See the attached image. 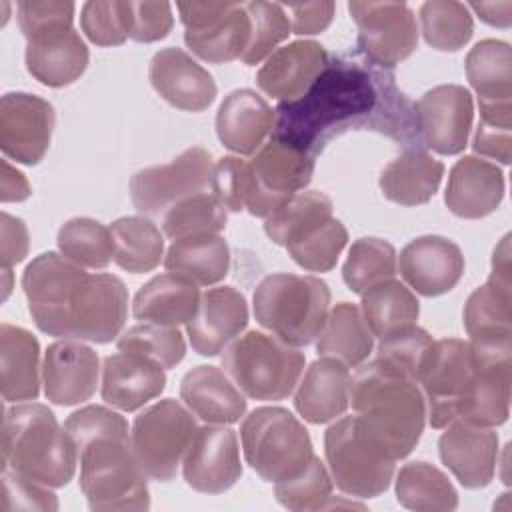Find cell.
<instances>
[{"mask_svg":"<svg viewBox=\"0 0 512 512\" xmlns=\"http://www.w3.org/2000/svg\"><path fill=\"white\" fill-rule=\"evenodd\" d=\"M272 138L316 158L324 146L350 130L378 132L404 150L422 148L416 102L398 86L394 72L366 60L358 50L328 54L306 94L274 108Z\"/></svg>","mask_w":512,"mask_h":512,"instance_id":"6da1fadb","label":"cell"},{"mask_svg":"<svg viewBox=\"0 0 512 512\" xmlns=\"http://www.w3.org/2000/svg\"><path fill=\"white\" fill-rule=\"evenodd\" d=\"M36 328L62 340L108 344L128 316V290L114 274H90L64 254L44 252L22 274Z\"/></svg>","mask_w":512,"mask_h":512,"instance_id":"7a4b0ae2","label":"cell"},{"mask_svg":"<svg viewBox=\"0 0 512 512\" xmlns=\"http://www.w3.org/2000/svg\"><path fill=\"white\" fill-rule=\"evenodd\" d=\"M80 460L90 510H148L150 490L130 442L128 422L104 406H84L64 422Z\"/></svg>","mask_w":512,"mask_h":512,"instance_id":"3957f363","label":"cell"},{"mask_svg":"<svg viewBox=\"0 0 512 512\" xmlns=\"http://www.w3.org/2000/svg\"><path fill=\"white\" fill-rule=\"evenodd\" d=\"M348 402L396 460L416 448L426 424V400L406 372L376 356L350 378Z\"/></svg>","mask_w":512,"mask_h":512,"instance_id":"277c9868","label":"cell"},{"mask_svg":"<svg viewBox=\"0 0 512 512\" xmlns=\"http://www.w3.org/2000/svg\"><path fill=\"white\" fill-rule=\"evenodd\" d=\"M76 464L78 450L48 406L24 402L4 410L2 470L62 488L74 478Z\"/></svg>","mask_w":512,"mask_h":512,"instance_id":"5b68a950","label":"cell"},{"mask_svg":"<svg viewBox=\"0 0 512 512\" xmlns=\"http://www.w3.org/2000/svg\"><path fill=\"white\" fill-rule=\"evenodd\" d=\"M18 26L26 38V70L40 84L62 88L76 82L90 60L82 36L74 30V2L22 0Z\"/></svg>","mask_w":512,"mask_h":512,"instance_id":"8992f818","label":"cell"},{"mask_svg":"<svg viewBox=\"0 0 512 512\" xmlns=\"http://www.w3.org/2000/svg\"><path fill=\"white\" fill-rule=\"evenodd\" d=\"M256 322L290 346L312 344L328 318L330 288L316 276L278 272L262 278L252 296Z\"/></svg>","mask_w":512,"mask_h":512,"instance_id":"52a82bcc","label":"cell"},{"mask_svg":"<svg viewBox=\"0 0 512 512\" xmlns=\"http://www.w3.org/2000/svg\"><path fill=\"white\" fill-rule=\"evenodd\" d=\"M332 482L354 498H376L390 488L396 456L358 414L336 420L324 434Z\"/></svg>","mask_w":512,"mask_h":512,"instance_id":"ba28073f","label":"cell"},{"mask_svg":"<svg viewBox=\"0 0 512 512\" xmlns=\"http://www.w3.org/2000/svg\"><path fill=\"white\" fill-rule=\"evenodd\" d=\"M304 354L276 336L250 330L222 354V368L240 392L252 400L288 398L304 372Z\"/></svg>","mask_w":512,"mask_h":512,"instance_id":"9c48e42d","label":"cell"},{"mask_svg":"<svg viewBox=\"0 0 512 512\" xmlns=\"http://www.w3.org/2000/svg\"><path fill=\"white\" fill-rule=\"evenodd\" d=\"M244 458L266 482L300 474L314 458L306 426L282 406L254 408L240 426Z\"/></svg>","mask_w":512,"mask_h":512,"instance_id":"30bf717a","label":"cell"},{"mask_svg":"<svg viewBox=\"0 0 512 512\" xmlns=\"http://www.w3.org/2000/svg\"><path fill=\"white\" fill-rule=\"evenodd\" d=\"M198 430L196 418L174 398L144 408L132 422V452L144 474L170 482Z\"/></svg>","mask_w":512,"mask_h":512,"instance_id":"8fae6325","label":"cell"},{"mask_svg":"<svg viewBox=\"0 0 512 512\" xmlns=\"http://www.w3.org/2000/svg\"><path fill=\"white\" fill-rule=\"evenodd\" d=\"M474 372L476 366L468 342L442 338L430 344L416 382L424 394L426 416L432 428H444L458 420Z\"/></svg>","mask_w":512,"mask_h":512,"instance_id":"7c38bea8","label":"cell"},{"mask_svg":"<svg viewBox=\"0 0 512 512\" xmlns=\"http://www.w3.org/2000/svg\"><path fill=\"white\" fill-rule=\"evenodd\" d=\"M314 156L270 138L248 162L246 210L268 218L290 196L306 188L314 176Z\"/></svg>","mask_w":512,"mask_h":512,"instance_id":"4fadbf2b","label":"cell"},{"mask_svg":"<svg viewBox=\"0 0 512 512\" xmlns=\"http://www.w3.org/2000/svg\"><path fill=\"white\" fill-rule=\"evenodd\" d=\"M212 174V154L192 146L168 164L142 168L130 178L134 208L148 216H160L188 196L212 192Z\"/></svg>","mask_w":512,"mask_h":512,"instance_id":"5bb4252c","label":"cell"},{"mask_svg":"<svg viewBox=\"0 0 512 512\" xmlns=\"http://www.w3.org/2000/svg\"><path fill=\"white\" fill-rule=\"evenodd\" d=\"M186 46L210 64L240 58L250 42L244 2H178Z\"/></svg>","mask_w":512,"mask_h":512,"instance_id":"9a60e30c","label":"cell"},{"mask_svg":"<svg viewBox=\"0 0 512 512\" xmlns=\"http://www.w3.org/2000/svg\"><path fill=\"white\" fill-rule=\"evenodd\" d=\"M358 26L356 50L370 62L392 70L418 48V26L406 2H350Z\"/></svg>","mask_w":512,"mask_h":512,"instance_id":"2e32d148","label":"cell"},{"mask_svg":"<svg viewBox=\"0 0 512 512\" xmlns=\"http://www.w3.org/2000/svg\"><path fill=\"white\" fill-rule=\"evenodd\" d=\"M462 318L470 342H512V272L508 234L494 248L492 272L486 284L478 286L468 296Z\"/></svg>","mask_w":512,"mask_h":512,"instance_id":"e0dca14e","label":"cell"},{"mask_svg":"<svg viewBox=\"0 0 512 512\" xmlns=\"http://www.w3.org/2000/svg\"><path fill=\"white\" fill-rule=\"evenodd\" d=\"M468 344L476 372L458 418L486 428L500 426L510 414L512 342Z\"/></svg>","mask_w":512,"mask_h":512,"instance_id":"ac0fdd59","label":"cell"},{"mask_svg":"<svg viewBox=\"0 0 512 512\" xmlns=\"http://www.w3.org/2000/svg\"><path fill=\"white\" fill-rule=\"evenodd\" d=\"M54 106L28 92H8L0 100V148L6 158L34 166L48 152Z\"/></svg>","mask_w":512,"mask_h":512,"instance_id":"d6986e66","label":"cell"},{"mask_svg":"<svg viewBox=\"0 0 512 512\" xmlns=\"http://www.w3.org/2000/svg\"><path fill=\"white\" fill-rule=\"evenodd\" d=\"M416 118L422 146L444 156L460 154L474 120L472 94L460 84L434 86L416 102Z\"/></svg>","mask_w":512,"mask_h":512,"instance_id":"ffe728a7","label":"cell"},{"mask_svg":"<svg viewBox=\"0 0 512 512\" xmlns=\"http://www.w3.org/2000/svg\"><path fill=\"white\" fill-rule=\"evenodd\" d=\"M182 474L190 488L202 494H222L242 476L238 436L224 424L196 430L184 460Z\"/></svg>","mask_w":512,"mask_h":512,"instance_id":"44dd1931","label":"cell"},{"mask_svg":"<svg viewBox=\"0 0 512 512\" xmlns=\"http://www.w3.org/2000/svg\"><path fill=\"white\" fill-rule=\"evenodd\" d=\"M404 282L420 296L434 298L450 292L464 274V256L458 244L444 236L426 234L410 240L398 256Z\"/></svg>","mask_w":512,"mask_h":512,"instance_id":"7402d4cb","label":"cell"},{"mask_svg":"<svg viewBox=\"0 0 512 512\" xmlns=\"http://www.w3.org/2000/svg\"><path fill=\"white\" fill-rule=\"evenodd\" d=\"M100 376L98 354L80 340L52 342L44 352V396L58 406H74L90 400Z\"/></svg>","mask_w":512,"mask_h":512,"instance_id":"603a6c76","label":"cell"},{"mask_svg":"<svg viewBox=\"0 0 512 512\" xmlns=\"http://www.w3.org/2000/svg\"><path fill=\"white\" fill-rule=\"evenodd\" d=\"M438 440L442 464L470 490L492 482L498 462V434L486 426L452 420Z\"/></svg>","mask_w":512,"mask_h":512,"instance_id":"cb8c5ba5","label":"cell"},{"mask_svg":"<svg viewBox=\"0 0 512 512\" xmlns=\"http://www.w3.org/2000/svg\"><path fill=\"white\" fill-rule=\"evenodd\" d=\"M148 78L162 100L186 112L206 110L218 94L212 74L188 52L174 46L152 56Z\"/></svg>","mask_w":512,"mask_h":512,"instance_id":"d4e9b609","label":"cell"},{"mask_svg":"<svg viewBox=\"0 0 512 512\" xmlns=\"http://www.w3.org/2000/svg\"><path fill=\"white\" fill-rule=\"evenodd\" d=\"M248 326V304L240 290L232 286L208 288L200 296L194 318L186 324V334L194 352L218 356Z\"/></svg>","mask_w":512,"mask_h":512,"instance_id":"484cf974","label":"cell"},{"mask_svg":"<svg viewBox=\"0 0 512 512\" xmlns=\"http://www.w3.org/2000/svg\"><path fill=\"white\" fill-rule=\"evenodd\" d=\"M328 62L326 48L316 40H296L276 48L256 74L258 88L280 100L294 102L306 94Z\"/></svg>","mask_w":512,"mask_h":512,"instance_id":"4316f807","label":"cell"},{"mask_svg":"<svg viewBox=\"0 0 512 512\" xmlns=\"http://www.w3.org/2000/svg\"><path fill=\"white\" fill-rule=\"evenodd\" d=\"M164 388L166 372L154 360L122 350L104 358L100 394L106 404L134 412L158 398Z\"/></svg>","mask_w":512,"mask_h":512,"instance_id":"83f0119b","label":"cell"},{"mask_svg":"<svg viewBox=\"0 0 512 512\" xmlns=\"http://www.w3.org/2000/svg\"><path fill=\"white\" fill-rule=\"evenodd\" d=\"M504 198V172L478 156H462L450 170L444 202L448 210L466 220L492 214Z\"/></svg>","mask_w":512,"mask_h":512,"instance_id":"f1b7e54d","label":"cell"},{"mask_svg":"<svg viewBox=\"0 0 512 512\" xmlns=\"http://www.w3.org/2000/svg\"><path fill=\"white\" fill-rule=\"evenodd\" d=\"M276 114L270 104L250 88L230 92L216 112V134L224 148L250 156L264 144L274 128Z\"/></svg>","mask_w":512,"mask_h":512,"instance_id":"f546056e","label":"cell"},{"mask_svg":"<svg viewBox=\"0 0 512 512\" xmlns=\"http://www.w3.org/2000/svg\"><path fill=\"white\" fill-rule=\"evenodd\" d=\"M186 408L208 424H234L246 414V398L230 376L216 366H196L180 382Z\"/></svg>","mask_w":512,"mask_h":512,"instance_id":"4dcf8cb0","label":"cell"},{"mask_svg":"<svg viewBox=\"0 0 512 512\" xmlns=\"http://www.w3.org/2000/svg\"><path fill=\"white\" fill-rule=\"evenodd\" d=\"M350 370L344 362L320 356L304 372L294 394L296 412L310 424H326L340 418L348 408Z\"/></svg>","mask_w":512,"mask_h":512,"instance_id":"1f68e13d","label":"cell"},{"mask_svg":"<svg viewBox=\"0 0 512 512\" xmlns=\"http://www.w3.org/2000/svg\"><path fill=\"white\" fill-rule=\"evenodd\" d=\"M0 386L6 402H28L40 394V344L32 332L0 324Z\"/></svg>","mask_w":512,"mask_h":512,"instance_id":"d6a6232c","label":"cell"},{"mask_svg":"<svg viewBox=\"0 0 512 512\" xmlns=\"http://www.w3.org/2000/svg\"><path fill=\"white\" fill-rule=\"evenodd\" d=\"M200 290L188 278L172 272L150 278L134 296L132 316L160 326L188 324L200 304Z\"/></svg>","mask_w":512,"mask_h":512,"instance_id":"836d02e7","label":"cell"},{"mask_svg":"<svg viewBox=\"0 0 512 512\" xmlns=\"http://www.w3.org/2000/svg\"><path fill=\"white\" fill-rule=\"evenodd\" d=\"M444 164L422 148H408L380 172V190L400 206L426 204L440 188Z\"/></svg>","mask_w":512,"mask_h":512,"instance_id":"e575fe53","label":"cell"},{"mask_svg":"<svg viewBox=\"0 0 512 512\" xmlns=\"http://www.w3.org/2000/svg\"><path fill=\"white\" fill-rule=\"evenodd\" d=\"M164 268L192 280L198 286H212L230 270V248L220 234H200L172 240Z\"/></svg>","mask_w":512,"mask_h":512,"instance_id":"d590c367","label":"cell"},{"mask_svg":"<svg viewBox=\"0 0 512 512\" xmlns=\"http://www.w3.org/2000/svg\"><path fill=\"white\" fill-rule=\"evenodd\" d=\"M374 348V334L370 332L362 310L352 302L336 304L318 336V356H330L344 362L348 368L360 366Z\"/></svg>","mask_w":512,"mask_h":512,"instance_id":"8d00e7d4","label":"cell"},{"mask_svg":"<svg viewBox=\"0 0 512 512\" xmlns=\"http://www.w3.org/2000/svg\"><path fill=\"white\" fill-rule=\"evenodd\" d=\"M362 316L370 332L384 340L394 332L414 326L420 314L418 298L400 280H384L362 294Z\"/></svg>","mask_w":512,"mask_h":512,"instance_id":"74e56055","label":"cell"},{"mask_svg":"<svg viewBox=\"0 0 512 512\" xmlns=\"http://www.w3.org/2000/svg\"><path fill=\"white\" fill-rule=\"evenodd\" d=\"M464 68L478 102H512V54L508 42L480 40L468 52Z\"/></svg>","mask_w":512,"mask_h":512,"instance_id":"f35d334b","label":"cell"},{"mask_svg":"<svg viewBox=\"0 0 512 512\" xmlns=\"http://www.w3.org/2000/svg\"><path fill=\"white\" fill-rule=\"evenodd\" d=\"M114 262L132 274L154 270L164 260V238L158 226L144 216H122L110 224Z\"/></svg>","mask_w":512,"mask_h":512,"instance_id":"ab89813d","label":"cell"},{"mask_svg":"<svg viewBox=\"0 0 512 512\" xmlns=\"http://www.w3.org/2000/svg\"><path fill=\"white\" fill-rule=\"evenodd\" d=\"M396 500L410 510H454L458 492L448 476L430 462H408L396 474Z\"/></svg>","mask_w":512,"mask_h":512,"instance_id":"60d3db41","label":"cell"},{"mask_svg":"<svg viewBox=\"0 0 512 512\" xmlns=\"http://www.w3.org/2000/svg\"><path fill=\"white\" fill-rule=\"evenodd\" d=\"M56 242L60 252L82 268L102 270L114 260L112 232L94 218H70L60 226Z\"/></svg>","mask_w":512,"mask_h":512,"instance_id":"b9f144b4","label":"cell"},{"mask_svg":"<svg viewBox=\"0 0 512 512\" xmlns=\"http://www.w3.org/2000/svg\"><path fill=\"white\" fill-rule=\"evenodd\" d=\"M332 210V200L324 192H298L264 218V232L274 244L286 246L308 226L332 218Z\"/></svg>","mask_w":512,"mask_h":512,"instance_id":"7bdbcfd3","label":"cell"},{"mask_svg":"<svg viewBox=\"0 0 512 512\" xmlns=\"http://www.w3.org/2000/svg\"><path fill=\"white\" fill-rule=\"evenodd\" d=\"M422 36L428 46L456 52L474 34V20L466 4L452 0H428L420 6Z\"/></svg>","mask_w":512,"mask_h":512,"instance_id":"ee69618b","label":"cell"},{"mask_svg":"<svg viewBox=\"0 0 512 512\" xmlns=\"http://www.w3.org/2000/svg\"><path fill=\"white\" fill-rule=\"evenodd\" d=\"M396 250L382 238H358L342 266V278L354 294H364L372 286L394 278Z\"/></svg>","mask_w":512,"mask_h":512,"instance_id":"f6af8a7d","label":"cell"},{"mask_svg":"<svg viewBox=\"0 0 512 512\" xmlns=\"http://www.w3.org/2000/svg\"><path fill=\"white\" fill-rule=\"evenodd\" d=\"M348 242L346 226L334 216L312 224L284 248L290 258L308 272H330Z\"/></svg>","mask_w":512,"mask_h":512,"instance_id":"bcb514c9","label":"cell"},{"mask_svg":"<svg viewBox=\"0 0 512 512\" xmlns=\"http://www.w3.org/2000/svg\"><path fill=\"white\" fill-rule=\"evenodd\" d=\"M224 228L226 208L212 192L188 196L162 214V230L170 240L200 234H220Z\"/></svg>","mask_w":512,"mask_h":512,"instance_id":"7dc6e473","label":"cell"},{"mask_svg":"<svg viewBox=\"0 0 512 512\" xmlns=\"http://www.w3.org/2000/svg\"><path fill=\"white\" fill-rule=\"evenodd\" d=\"M332 488V476L328 474L324 462L314 454L310 464L300 474L274 484V496L284 508L294 512L324 510L338 506L332 496Z\"/></svg>","mask_w":512,"mask_h":512,"instance_id":"c3c4849f","label":"cell"},{"mask_svg":"<svg viewBox=\"0 0 512 512\" xmlns=\"http://www.w3.org/2000/svg\"><path fill=\"white\" fill-rule=\"evenodd\" d=\"M116 348L122 352H134L160 364L164 370L174 368L186 356V342L178 326L160 324H136L124 330L116 338Z\"/></svg>","mask_w":512,"mask_h":512,"instance_id":"681fc988","label":"cell"},{"mask_svg":"<svg viewBox=\"0 0 512 512\" xmlns=\"http://www.w3.org/2000/svg\"><path fill=\"white\" fill-rule=\"evenodd\" d=\"M244 6L250 16V42L240 60L246 66H256L268 58L274 48L288 38V34H292L290 20L284 6L276 2L254 0L244 2Z\"/></svg>","mask_w":512,"mask_h":512,"instance_id":"f907efd6","label":"cell"},{"mask_svg":"<svg viewBox=\"0 0 512 512\" xmlns=\"http://www.w3.org/2000/svg\"><path fill=\"white\" fill-rule=\"evenodd\" d=\"M80 28L96 46H120L130 38L132 2H84L80 10Z\"/></svg>","mask_w":512,"mask_h":512,"instance_id":"816d5d0a","label":"cell"},{"mask_svg":"<svg viewBox=\"0 0 512 512\" xmlns=\"http://www.w3.org/2000/svg\"><path fill=\"white\" fill-rule=\"evenodd\" d=\"M480 122L472 140L474 152L510 164L512 102H478Z\"/></svg>","mask_w":512,"mask_h":512,"instance_id":"f5cc1de1","label":"cell"},{"mask_svg":"<svg viewBox=\"0 0 512 512\" xmlns=\"http://www.w3.org/2000/svg\"><path fill=\"white\" fill-rule=\"evenodd\" d=\"M432 336L420 326H408L400 332L390 334L388 338L380 340L378 356L406 372L410 378H418L422 360L432 344Z\"/></svg>","mask_w":512,"mask_h":512,"instance_id":"db71d44e","label":"cell"},{"mask_svg":"<svg viewBox=\"0 0 512 512\" xmlns=\"http://www.w3.org/2000/svg\"><path fill=\"white\" fill-rule=\"evenodd\" d=\"M14 510H58V498L48 486L2 470V512Z\"/></svg>","mask_w":512,"mask_h":512,"instance_id":"11a10c76","label":"cell"},{"mask_svg":"<svg viewBox=\"0 0 512 512\" xmlns=\"http://www.w3.org/2000/svg\"><path fill=\"white\" fill-rule=\"evenodd\" d=\"M212 194L230 212L246 210L248 162L240 156H222L214 164Z\"/></svg>","mask_w":512,"mask_h":512,"instance_id":"9f6ffc18","label":"cell"},{"mask_svg":"<svg viewBox=\"0 0 512 512\" xmlns=\"http://www.w3.org/2000/svg\"><path fill=\"white\" fill-rule=\"evenodd\" d=\"M174 26L170 2H132L130 38L136 42H156L168 36Z\"/></svg>","mask_w":512,"mask_h":512,"instance_id":"6f0895ef","label":"cell"},{"mask_svg":"<svg viewBox=\"0 0 512 512\" xmlns=\"http://www.w3.org/2000/svg\"><path fill=\"white\" fill-rule=\"evenodd\" d=\"M290 14V32L298 36L320 34L326 30L334 18V2H306V4H288L284 8Z\"/></svg>","mask_w":512,"mask_h":512,"instance_id":"680465c9","label":"cell"},{"mask_svg":"<svg viewBox=\"0 0 512 512\" xmlns=\"http://www.w3.org/2000/svg\"><path fill=\"white\" fill-rule=\"evenodd\" d=\"M28 228L22 218L2 212V268H12L28 254Z\"/></svg>","mask_w":512,"mask_h":512,"instance_id":"91938a15","label":"cell"},{"mask_svg":"<svg viewBox=\"0 0 512 512\" xmlns=\"http://www.w3.org/2000/svg\"><path fill=\"white\" fill-rule=\"evenodd\" d=\"M32 194V188L26 176L16 170L6 158L2 160V178H0V200L6 202H22Z\"/></svg>","mask_w":512,"mask_h":512,"instance_id":"94428289","label":"cell"},{"mask_svg":"<svg viewBox=\"0 0 512 512\" xmlns=\"http://www.w3.org/2000/svg\"><path fill=\"white\" fill-rule=\"evenodd\" d=\"M468 10L472 8L480 20H484L490 26H498V28H508L512 24V2L504 0V2H470L466 4Z\"/></svg>","mask_w":512,"mask_h":512,"instance_id":"6125c7cd","label":"cell"},{"mask_svg":"<svg viewBox=\"0 0 512 512\" xmlns=\"http://www.w3.org/2000/svg\"><path fill=\"white\" fill-rule=\"evenodd\" d=\"M2 276H4V294H2V300L8 298L10 294V288H12V270L10 268H2Z\"/></svg>","mask_w":512,"mask_h":512,"instance_id":"be15d7a7","label":"cell"}]
</instances>
